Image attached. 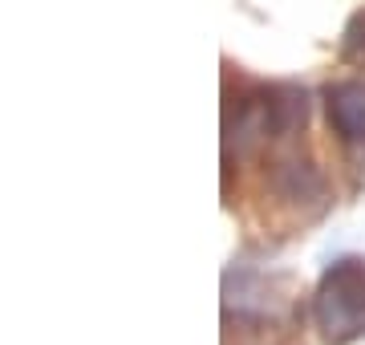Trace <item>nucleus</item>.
I'll list each match as a JSON object with an SVG mask.
<instances>
[{
    "label": "nucleus",
    "instance_id": "obj_2",
    "mask_svg": "<svg viewBox=\"0 0 365 345\" xmlns=\"http://www.w3.org/2000/svg\"><path fill=\"white\" fill-rule=\"evenodd\" d=\"M313 321L325 345H353L365 337V256H341L325 268L313 292Z\"/></svg>",
    "mask_w": 365,
    "mask_h": 345
},
{
    "label": "nucleus",
    "instance_id": "obj_4",
    "mask_svg": "<svg viewBox=\"0 0 365 345\" xmlns=\"http://www.w3.org/2000/svg\"><path fill=\"white\" fill-rule=\"evenodd\" d=\"M325 118L329 130L337 134V143L353 155L357 167H365V81H333L325 86Z\"/></svg>",
    "mask_w": 365,
    "mask_h": 345
},
{
    "label": "nucleus",
    "instance_id": "obj_1",
    "mask_svg": "<svg viewBox=\"0 0 365 345\" xmlns=\"http://www.w3.org/2000/svg\"><path fill=\"white\" fill-rule=\"evenodd\" d=\"M309 118V102L300 86L272 81V86H252V90L227 98L223 106V175L240 159H260L264 150L300 138Z\"/></svg>",
    "mask_w": 365,
    "mask_h": 345
},
{
    "label": "nucleus",
    "instance_id": "obj_5",
    "mask_svg": "<svg viewBox=\"0 0 365 345\" xmlns=\"http://www.w3.org/2000/svg\"><path fill=\"white\" fill-rule=\"evenodd\" d=\"M337 53L345 66L353 69H365V9H357V13L345 21V29H341V45Z\"/></svg>",
    "mask_w": 365,
    "mask_h": 345
},
{
    "label": "nucleus",
    "instance_id": "obj_3",
    "mask_svg": "<svg viewBox=\"0 0 365 345\" xmlns=\"http://www.w3.org/2000/svg\"><path fill=\"white\" fill-rule=\"evenodd\" d=\"M260 159H264V183H268L276 203L300 212V220H317L329 207V183L313 167V159H304L300 138H288V143L264 150Z\"/></svg>",
    "mask_w": 365,
    "mask_h": 345
}]
</instances>
